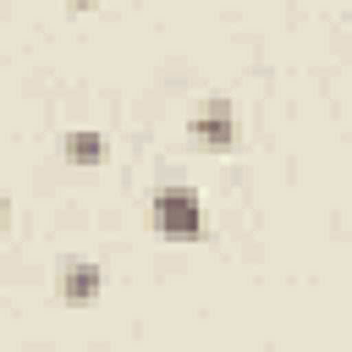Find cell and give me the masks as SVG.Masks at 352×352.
<instances>
[{
	"label": "cell",
	"mask_w": 352,
	"mask_h": 352,
	"mask_svg": "<svg viewBox=\"0 0 352 352\" xmlns=\"http://www.w3.org/2000/svg\"><path fill=\"white\" fill-rule=\"evenodd\" d=\"M187 132H192V143H198V148L226 154V148L236 143V116H231V99H220V94H214V99H204Z\"/></svg>",
	"instance_id": "cell-2"
},
{
	"label": "cell",
	"mask_w": 352,
	"mask_h": 352,
	"mask_svg": "<svg viewBox=\"0 0 352 352\" xmlns=\"http://www.w3.org/2000/svg\"><path fill=\"white\" fill-rule=\"evenodd\" d=\"M99 286H104L99 264H88V258H66V264H60V297H66V302H94Z\"/></svg>",
	"instance_id": "cell-3"
},
{
	"label": "cell",
	"mask_w": 352,
	"mask_h": 352,
	"mask_svg": "<svg viewBox=\"0 0 352 352\" xmlns=\"http://www.w3.org/2000/svg\"><path fill=\"white\" fill-rule=\"evenodd\" d=\"M11 226V204H6V192H0V231Z\"/></svg>",
	"instance_id": "cell-5"
},
{
	"label": "cell",
	"mask_w": 352,
	"mask_h": 352,
	"mask_svg": "<svg viewBox=\"0 0 352 352\" xmlns=\"http://www.w3.org/2000/svg\"><path fill=\"white\" fill-rule=\"evenodd\" d=\"M148 220H154V231H160V236H170V242H198V236H204L198 192H192V187H182V182H165V187L154 192Z\"/></svg>",
	"instance_id": "cell-1"
},
{
	"label": "cell",
	"mask_w": 352,
	"mask_h": 352,
	"mask_svg": "<svg viewBox=\"0 0 352 352\" xmlns=\"http://www.w3.org/2000/svg\"><path fill=\"white\" fill-rule=\"evenodd\" d=\"M60 148H66L72 165H99V160H104V138H99V132H66Z\"/></svg>",
	"instance_id": "cell-4"
}]
</instances>
